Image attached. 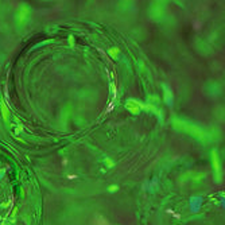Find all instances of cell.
<instances>
[{"label":"cell","instance_id":"1","mask_svg":"<svg viewBox=\"0 0 225 225\" xmlns=\"http://www.w3.org/2000/svg\"><path fill=\"white\" fill-rule=\"evenodd\" d=\"M175 127L181 128V129H183L186 132L191 133V135H194L197 138H204L205 136V132L201 129L200 127H197L194 124H190V123H183V121H181V120H175Z\"/></svg>","mask_w":225,"mask_h":225},{"label":"cell","instance_id":"2","mask_svg":"<svg viewBox=\"0 0 225 225\" xmlns=\"http://www.w3.org/2000/svg\"><path fill=\"white\" fill-rule=\"evenodd\" d=\"M212 160H213V166H214L216 177H217V179H220V178H221V169H220V162H218V156H217L216 151H213V152H212Z\"/></svg>","mask_w":225,"mask_h":225},{"label":"cell","instance_id":"3","mask_svg":"<svg viewBox=\"0 0 225 225\" xmlns=\"http://www.w3.org/2000/svg\"><path fill=\"white\" fill-rule=\"evenodd\" d=\"M127 109L129 111V112H132V113H139V111H140V104L136 102V101L129 100V101L127 102Z\"/></svg>","mask_w":225,"mask_h":225},{"label":"cell","instance_id":"4","mask_svg":"<svg viewBox=\"0 0 225 225\" xmlns=\"http://www.w3.org/2000/svg\"><path fill=\"white\" fill-rule=\"evenodd\" d=\"M90 225H111V222H109L105 217H102V216H96V217L93 218Z\"/></svg>","mask_w":225,"mask_h":225},{"label":"cell","instance_id":"5","mask_svg":"<svg viewBox=\"0 0 225 225\" xmlns=\"http://www.w3.org/2000/svg\"><path fill=\"white\" fill-rule=\"evenodd\" d=\"M1 115H3V119H4L5 121H8V119H10V111H8L7 105L4 104V101L1 102Z\"/></svg>","mask_w":225,"mask_h":225},{"label":"cell","instance_id":"6","mask_svg":"<svg viewBox=\"0 0 225 225\" xmlns=\"http://www.w3.org/2000/svg\"><path fill=\"white\" fill-rule=\"evenodd\" d=\"M119 53H120V49H117V47H113V49H111V50H109V55L112 57V58H116Z\"/></svg>","mask_w":225,"mask_h":225},{"label":"cell","instance_id":"7","mask_svg":"<svg viewBox=\"0 0 225 225\" xmlns=\"http://www.w3.org/2000/svg\"><path fill=\"white\" fill-rule=\"evenodd\" d=\"M166 89V94H164V98H166V101L169 102V104H171V92H170L169 88H164Z\"/></svg>","mask_w":225,"mask_h":225},{"label":"cell","instance_id":"8","mask_svg":"<svg viewBox=\"0 0 225 225\" xmlns=\"http://www.w3.org/2000/svg\"><path fill=\"white\" fill-rule=\"evenodd\" d=\"M117 189V187H116V186H111V187H109V190H111V191H115V190Z\"/></svg>","mask_w":225,"mask_h":225}]
</instances>
